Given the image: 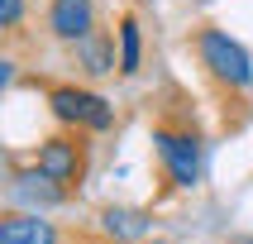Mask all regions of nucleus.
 <instances>
[{"label":"nucleus","instance_id":"7","mask_svg":"<svg viewBox=\"0 0 253 244\" xmlns=\"http://www.w3.org/2000/svg\"><path fill=\"white\" fill-rule=\"evenodd\" d=\"M96 230L110 244H143V240H148V230H153V215L139 211V206H100Z\"/></svg>","mask_w":253,"mask_h":244},{"label":"nucleus","instance_id":"2","mask_svg":"<svg viewBox=\"0 0 253 244\" xmlns=\"http://www.w3.org/2000/svg\"><path fill=\"white\" fill-rule=\"evenodd\" d=\"M153 153H158V168H163L168 187H177V192L201 187V177H206V153H201V134L191 125L158 120L153 125Z\"/></svg>","mask_w":253,"mask_h":244},{"label":"nucleus","instance_id":"4","mask_svg":"<svg viewBox=\"0 0 253 244\" xmlns=\"http://www.w3.org/2000/svg\"><path fill=\"white\" fill-rule=\"evenodd\" d=\"M48 100V115H53L62 129H86V134H105L115 129V105L100 91L91 86H77V82H53L43 91Z\"/></svg>","mask_w":253,"mask_h":244},{"label":"nucleus","instance_id":"5","mask_svg":"<svg viewBox=\"0 0 253 244\" xmlns=\"http://www.w3.org/2000/svg\"><path fill=\"white\" fill-rule=\"evenodd\" d=\"M5 201H10L14 211H62L72 201V192L62 182H53L48 172L39 168V163H19V168H10V177H5Z\"/></svg>","mask_w":253,"mask_h":244},{"label":"nucleus","instance_id":"3","mask_svg":"<svg viewBox=\"0 0 253 244\" xmlns=\"http://www.w3.org/2000/svg\"><path fill=\"white\" fill-rule=\"evenodd\" d=\"M34 163H39L53 182H62L77 196L91 177V134L86 129H62L57 125L53 134H43L39 148H34Z\"/></svg>","mask_w":253,"mask_h":244},{"label":"nucleus","instance_id":"6","mask_svg":"<svg viewBox=\"0 0 253 244\" xmlns=\"http://www.w3.org/2000/svg\"><path fill=\"white\" fill-rule=\"evenodd\" d=\"M43 24L53 34L57 43H86L96 34V0H48V14H43Z\"/></svg>","mask_w":253,"mask_h":244},{"label":"nucleus","instance_id":"1","mask_svg":"<svg viewBox=\"0 0 253 244\" xmlns=\"http://www.w3.org/2000/svg\"><path fill=\"white\" fill-rule=\"evenodd\" d=\"M191 53H196L201 72H206L220 91H229V96H249L253 91V53L229 29L201 24L196 34H191Z\"/></svg>","mask_w":253,"mask_h":244},{"label":"nucleus","instance_id":"9","mask_svg":"<svg viewBox=\"0 0 253 244\" xmlns=\"http://www.w3.org/2000/svg\"><path fill=\"white\" fill-rule=\"evenodd\" d=\"M77 62L86 67V77H115L120 72V43L115 34H91L86 43H77Z\"/></svg>","mask_w":253,"mask_h":244},{"label":"nucleus","instance_id":"10","mask_svg":"<svg viewBox=\"0 0 253 244\" xmlns=\"http://www.w3.org/2000/svg\"><path fill=\"white\" fill-rule=\"evenodd\" d=\"M115 43H120V77H139L143 67V29L134 14H120V29H115Z\"/></svg>","mask_w":253,"mask_h":244},{"label":"nucleus","instance_id":"8","mask_svg":"<svg viewBox=\"0 0 253 244\" xmlns=\"http://www.w3.org/2000/svg\"><path fill=\"white\" fill-rule=\"evenodd\" d=\"M0 244H62V230L43 220V211H5L0 215Z\"/></svg>","mask_w":253,"mask_h":244},{"label":"nucleus","instance_id":"12","mask_svg":"<svg viewBox=\"0 0 253 244\" xmlns=\"http://www.w3.org/2000/svg\"><path fill=\"white\" fill-rule=\"evenodd\" d=\"M143 244H172V240H143Z\"/></svg>","mask_w":253,"mask_h":244},{"label":"nucleus","instance_id":"11","mask_svg":"<svg viewBox=\"0 0 253 244\" xmlns=\"http://www.w3.org/2000/svg\"><path fill=\"white\" fill-rule=\"evenodd\" d=\"M24 0H0V29H5V39H19V34H24Z\"/></svg>","mask_w":253,"mask_h":244}]
</instances>
